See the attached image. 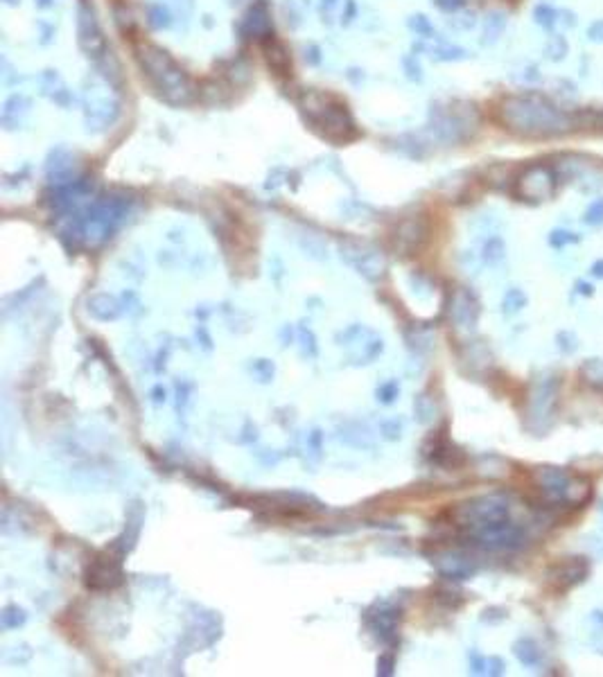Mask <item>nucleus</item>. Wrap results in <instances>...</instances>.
<instances>
[{"mask_svg": "<svg viewBox=\"0 0 603 677\" xmlns=\"http://www.w3.org/2000/svg\"><path fill=\"white\" fill-rule=\"evenodd\" d=\"M299 107L303 111L305 120L312 124L324 138L337 140V143H346V140L355 138V124L351 120V113L346 109L341 99H337L330 93H303L299 99Z\"/></svg>", "mask_w": 603, "mask_h": 677, "instance_id": "obj_1", "label": "nucleus"}, {"mask_svg": "<svg viewBox=\"0 0 603 677\" xmlns=\"http://www.w3.org/2000/svg\"><path fill=\"white\" fill-rule=\"evenodd\" d=\"M138 59L149 84L161 93V97L174 102V104H186V102L192 99V95H195L192 80L183 72L181 66H176L174 59L168 57V53H163V50L154 45H145L138 53Z\"/></svg>", "mask_w": 603, "mask_h": 677, "instance_id": "obj_2", "label": "nucleus"}, {"mask_svg": "<svg viewBox=\"0 0 603 677\" xmlns=\"http://www.w3.org/2000/svg\"><path fill=\"white\" fill-rule=\"evenodd\" d=\"M538 488H540L551 502H560L567 506H579L585 504L592 494V485L587 479L572 475L567 470L558 467H543L535 475Z\"/></svg>", "mask_w": 603, "mask_h": 677, "instance_id": "obj_3", "label": "nucleus"}, {"mask_svg": "<svg viewBox=\"0 0 603 677\" xmlns=\"http://www.w3.org/2000/svg\"><path fill=\"white\" fill-rule=\"evenodd\" d=\"M587 573V562L583 558H570L562 560L560 565L551 569V580H554L560 590H570L576 583H581Z\"/></svg>", "mask_w": 603, "mask_h": 677, "instance_id": "obj_4", "label": "nucleus"}]
</instances>
